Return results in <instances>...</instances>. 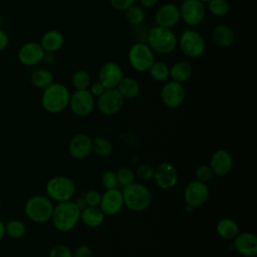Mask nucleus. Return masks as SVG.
<instances>
[{
  "label": "nucleus",
  "mask_w": 257,
  "mask_h": 257,
  "mask_svg": "<svg viewBox=\"0 0 257 257\" xmlns=\"http://www.w3.org/2000/svg\"><path fill=\"white\" fill-rule=\"evenodd\" d=\"M80 209L74 202L65 201L57 203L53 208L51 221L53 226L60 232L72 230L80 220Z\"/></svg>",
  "instance_id": "obj_1"
},
{
  "label": "nucleus",
  "mask_w": 257,
  "mask_h": 257,
  "mask_svg": "<svg viewBox=\"0 0 257 257\" xmlns=\"http://www.w3.org/2000/svg\"><path fill=\"white\" fill-rule=\"evenodd\" d=\"M70 92L68 88L59 83L52 82L43 89L41 96V104L43 108L50 113H58L63 111L69 105Z\"/></svg>",
  "instance_id": "obj_2"
},
{
  "label": "nucleus",
  "mask_w": 257,
  "mask_h": 257,
  "mask_svg": "<svg viewBox=\"0 0 257 257\" xmlns=\"http://www.w3.org/2000/svg\"><path fill=\"white\" fill-rule=\"evenodd\" d=\"M123 204L134 212H142L149 208L152 202L151 191L143 184L132 183L123 187L122 191Z\"/></svg>",
  "instance_id": "obj_3"
},
{
  "label": "nucleus",
  "mask_w": 257,
  "mask_h": 257,
  "mask_svg": "<svg viewBox=\"0 0 257 257\" xmlns=\"http://www.w3.org/2000/svg\"><path fill=\"white\" fill-rule=\"evenodd\" d=\"M147 41L151 49L160 54H169L177 46V37L172 29L158 25L148 30Z\"/></svg>",
  "instance_id": "obj_4"
},
{
  "label": "nucleus",
  "mask_w": 257,
  "mask_h": 257,
  "mask_svg": "<svg viewBox=\"0 0 257 257\" xmlns=\"http://www.w3.org/2000/svg\"><path fill=\"white\" fill-rule=\"evenodd\" d=\"M53 208L52 201L48 197L35 195L26 201L24 212L30 221L37 224H43L51 219Z\"/></svg>",
  "instance_id": "obj_5"
},
{
  "label": "nucleus",
  "mask_w": 257,
  "mask_h": 257,
  "mask_svg": "<svg viewBox=\"0 0 257 257\" xmlns=\"http://www.w3.org/2000/svg\"><path fill=\"white\" fill-rule=\"evenodd\" d=\"M45 191L51 201L60 203L69 201L74 196L75 185L68 177L56 176L47 181Z\"/></svg>",
  "instance_id": "obj_6"
},
{
  "label": "nucleus",
  "mask_w": 257,
  "mask_h": 257,
  "mask_svg": "<svg viewBox=\"0 0 257 257\" xmlns=\"http://www.w3.org/2000/svg\"><path fill=\"white\" fill-rule=\"evenodd\" d=\"M127 59L130 65L135 70L139 72H145L149 70V68L155 61L154 51L147 43L138 41L130 47Z\"/></svg>",
  "instance_id": "obj_7"
},
{
  "label": "nucleus",
  "mask_w": 257,
  "mask_h": 257,
  "mask_svg": "<svg viewBox=\"0 0 257 257\" xmlns=\"http://www.w3.org/2000/svg\"><path fill=\"white\" fill-rule=\"evenodd\" d=\"M179 45L182 52L192 58L201 56L206 48L203 36L196 30L190 28H187L182 32L179 39Z\"/></svg>",
  "instance_id": "obj_8"
},
{
  "label": "nucleus",
  "mask_w": 257,
  "mask_h": 257,
  "mask_svg": "<svg viewBox=\"0 0 257 257\" xmlns=\"http://www.w3.org/2000/svg\"><path fill=\"white\" fill-rule=\"evenodd\" d=\"M180 16L189 26H198L201 24L206 15L204 3L199 0H186L182 2Z\"/></svg>",
  "instance_id": "obj_9"
},
{
  "label": "nucleus",
  "mask_w": 257,
  "mask_h": 257,
  "mask_svg": "<svg viewBox=\"0 0 257 257\" xmlns=\"http://www.w3.org/2000/svg\"><path fill=\"white\" fill-rule=\"evenodd\" d=\"M123 97L117 88H106L101 95L97 97V108L104 115L116 113L122 106Z\"/></svg>",
  "instance_id": "obj_10"
},
{
  "label": "nucleus",
  "mask_w": 257,
  "mask_h": 257,
  "mask_svg": "<svg viewBox=\"0 0 257 257\" xmlns=\"http://www.w3.org/2000/svg\"><path fill=\"white\" fill-rule=\"evenodd\" d=\"M209 189L206 183L195 180L191 181L184 191V199L192 208L203 206L209 199Z\"/></svg>",
  "instance_id": "obj_11"
},
{
  "label": "nucleus",
  "mask_w": 257,
  "mask_h": 257,
  "mask_svg": "<svg viewBox=\"0 0 257 257\" xmlns=\"http://www.w3.org/2000/svg\"><path fill=\"white\" fill-rule=\"evenodd\" d=\"M68 106L74 114L78 116H86L94 107V97L88 89L75 90L70 94Z\"/></svg>",
  "instance_id": "obj_12"
},
{
  "label": "nucleus",
  "mask_w": 257,
  "mask_h": 257,
  "mask_svg": "<svg viewBox=\"0 0 257 257\" xmlns=\"http://www.w3.org/2000/svg\"><path fill=\"white\" fill-rule=\"evenodd\" d=\"M161 98L168 107L180 106L186 98V90L183 83L171 80L164 84L161 90Z\"/></svg>",
  "instance_id": "obj_13"
},
{
  "label": "nucleus",
  "mask_w": 257,
  "mask_h": 257,
  "mask_svg": "<svg viewBox=\"0 0 257 257\" xmlns=\"http://www.w3.org/2000/svg\"><path fill=\"white\" fill-rule=\"evenodd\" d=\"M44 52L39 42L29 41L19 48L17 57L21 64L30 67L39 64L43 60Z\"/></svg>",
  "instance_id": "obj_14"
},
{
  "label": "nucleus",
  "mask_w": 257,
  "mask_h": 257,
  "mask_svg": "<svg viewBox=\"0 0 257 257\" xmlns=\"http://www.w3.org/2000/svg\"><path fill=\"white\" fill-rule=\"evenodd\" d=\"M154 180L160 189L169 190L178 183V171L173 164L168 162L162 163L157 169H155Z\"/></svg>",
  "instance_id": "obj_15"
},
{
  "label": "nucleus",
  "mask_w": 257,
  "mask_h": 257,
  "mask_svg": "<svg viewBox=\"0 0 257 257\" xmlns=\"http://www.w3.org/2000/svg\"><path fill=\"white\" fill-rule=\"evenodd\" d=\"M123 204L122 193L114 188L106 190L102 195L99 203V208L105 216H114L120 212Z\"/></svg>",
  "instance_id": "obj_16"
},
{
  "label": "nucleus",
  "mask_w": 257,
  "mask_h": 257,
  "mask_svg": "<svg viewBox=\"0 0 257 257\" xmlns=\"http://www.w3.org/2000/svg\"><path fill=\"white\" fill-rule=\"evenodd\" d=\"M122 77L121 67L113 61L103 63L98 71V81L105 88H116Z\"/></svg>",
  "instance_id": "obj_17"
},
{
  "label": "nucleus",
  "mask_w": 257,
  "mask_h": 257,
  "mask_svg": "<svg viewBox=\"0 0 257 257\" xmlns=\"http://www.w3.org/2000/svg\"><path fill=\"white\" fill-rule=\"evenodd\" d=\"M180 9L174 3H165L158 8L155 14V22L158 26L172 28L180 21Z\"/></svg>",
  "instance_id": "obj_18"
},
{
  "label": "nucleus",
  "mask_w": 257,
  "mask_h": 257,
  "mask_svg": "<svg viewBox=\"0 0 257 257\" xmlns=\"http://www.w3.org/2000/svg\"><path fill=\"white\" fill-rule=\"evenodd\" d=\"M68 152L76 160L87 158L92 152V139L85 134L75 135L69 142Z\"/></svg>",
  "instance_id": "obj_19"
},
{
  "label": "nucleus",
  "mask_w": 257,
  "mask_h": 257,
  "mask_svg": "<svg viewBox=\"0 0 257 257\" xmlns=\"http://www.w3.org/2000/svg\"><path fill=\"white\" fill-rule=\"evenodd\" d=\"M234 248L244 257H255L257 255V238L251 232L238 233L234 238Z\"/></svg>",
  "instance_id": "obj_20"
},
{
  "label": "nucleus",
  "mask_w": 257,
  "mask_h": 257,
  "mask_svg": "<svg viewBox=\"0 0 257 257\" xmlns=\"http://www.w3.org/2000/svg\"><path fill=\"white\" fill-rule=\"evenodd\" d=\"M210 168L214 175L225 176L233 168V158L226 150L216 151L210 160Z\"/></svg>",
  "instance_id": "obj_21"
},
{
  "label": "nucleus",
  "mask_w": 257,
  "mask_h": 257,
  "mask_svg": "<svg viewBox=\"0 0 257 257\" xmlns=\"http://www.w3.org/2000/svg\"><path fill=\"white\" fill-rule=\"evenodd\" d=\"M40 45L42 46L43 50L46 52H56L58 51L64 44V36L63 34L55 29H51L46 31L41 39Z\"/></svg>",
  "instance_id": "obj_22"
},
{
  "label": "nucleus",
  "mask_w": 257,
  "mask_h": 257,
  "mask_svg": "<svg viewBox=\"0 0 257 257\" xmlns=\"http://www.w3.org/2000/svg\"><path fill=\"white\" fill-rule=\"evenodd\" d=\"M212 38L215 44H217L218 46L228 47L234 42L235 34L230 26L226 24H220L213 29Z\"/></svg>",
  "instance_id": "obj_23"
},
{
  "label": "nucleus",
  "mask_w": 257,
  "mask_h": 257,
  "mask_svg": "<svg viewBox=\"0 0 257 257\" xmlns=\"http://www.w3.org/2000/svg\"><path fill=\"white\" fill-rule=\"evenodd\" d=\"M105 215L99 207H85L80 212V220L88 227H99L104 221Z\"/></svg>",
  "instance_id": "obj_24"
},
{
  "label": "nucleus",
  "mask_w": 257,
  "mask_h": 257,
  "mask_svg": "<svg viewBox=\"0 0 257 257\" xmlns=\"http://www.w3.org/2000/svg\"><path fill=\"white\" fill-rule=\"evenodd\" d=\"M193 74L192 65L185 60L175 62L170 68V77L172 80L184 83L191 78Z\"/></svg>",
  "instance_id": "obj_25"
},
{
  "label": "nucleus",
  "mask_w": 257,
  "mask_h": 257,
  "mask_svg": "<svg viewBox=\"0 0 257 257\" xmlns=\"http://www.w3.org/2000/svg\"><path fill=\"white\" fill-rule=\"evenodd\" d=\"M116 88L123 98L131 99L139 95L141 85L139 81L134 77H122Z\"/></svg>",
  "instance_id": "obj_26"
},
{
  "label": "nucleus",
  "mask_w": 257,
  "mask_h": 257,
  "mask_svg": "<svg viewBox=\"0 0 257 257\" xmlns=\"http://www.w3.org/2000/svg\"><path fill=\"white\" fill-rule=\"evenodd\" d=\"M217 233L219 234L220 237L223 239L231 240L234 239L237 234L239 233V227L237 223L230 218H223L221 219L216 226Z\"/></svg>",
  "instance_id": "obj_27"
},
{
  "label": "nucleus",
  "mask_w": 257,
  "mask_h": 257,
  "mask_svg": "<svg viewBox=\"0 0 257 257\" xmlns=\"http://www.w3.org/2000/svg\"><path fill=\"white\" fill-rule=\"evenodd\" d=\"M30 82L32 85L39 89H44L49 86L53 81V74L46 68L35 69L30 75Z\"/></svg>",
  "instance_id": "obj_28"
},
{
  "label": "nucleus",
  "mask_w": 257,
  "mask_h": 257,
  "mask_svg": "<svg viewBox=\"0 0 257 257\" xmlns=\"http://www.w3.org/2000/svg\"><path fill=\"white\" fill-rule=\"evenodd\" d=\"M112 143L103 137H97L94 140H92V152L100 157V158H106L112 153Z\"/></svg>",
  "instance_id": "obj_29"
},
{
  "label": "nucleus",
  "mask_w": 257,
  "mask_h": 257,
  "mask_svg": "<svg viewBox=\"0 0 257 257\" xmlns=\"http://www.w3.org/2000/svg\"><path fill=\"white\" fill-rule=\"evenodd\" d=\"M148 71L156 81H165L170 77V68L163 61H154Z\"/></svg>",
  "instance_id": "obj_30"
},
{
  "label": "nucleus",
  "mask_w": 257,
  "mask_h": 257,
  "mask_svg": "<svg viewBox=\"0 0 257 257\" xmlns=\"http://www.w3.org/2000/svg\"><path fill=\"white\" fill-rule=\"evenodd\" d=\"M5 232L12 239H20L26 233V226L22 221L12 219L5 224Z\"/></svg>",
  "instance_id": "obj_31"
},
{
  "label": "nucleus",
  "mask_w": 257,
  "mask_h": 257,
  "mask_svg": "<svg viewBox=\"0 0 257 257\" xmlns=\"http://www.w3.org/2000/svg\"><path fill=\"white\" fill-rule=\"evenodd\" d=\"M125 17L130 24L133 26H139L144 22L146 12L142 6L132 5L127 10H125Z\"/></svg>",
  "instance_id": "obj_32"
},
{
  "label": "nucleus",
  "mask_w": 257,
  "mask_h": 257,
  "mask_svg": "<svg viewBox=\"0 0 257 257\" xmlns=\"http://www.w3.org/2000/svg\"><path fill=\"white\" fill-rule=\"evenodd\" d=\"M71 82L76 90L88 89L91 83V78L88 72H86L85 70H77L73 73L71 77Z\"/></svg>",
  "instance_id": "obj_33"
},
{
  "label": "nucleus",
  "mask_w": 257,
  "mask_h": 257,
  "mask_svg": "<svg viewBox=\"0 0 257 257\" xmlns=\"http://www.w3.org/2000/svg\"><path fill=\"white\" fill-rule=\"evenodd\" d=\"M208 3L209 11L218 17L224 16L229 11V3L227 0H210Z\"/></svg>",
  "instance_id": "obj_34"
},
{
  "label": "nucleus",
  "mask_w": 257,
  "mask_h": 257,
  "mask_svg": "<svg viewBox=\"0 0 257 257\" xmlns=\"http://www.w3.org/2000/svg\"><path fill=\"white\" fill-rule=\"evenodd\" d=\"M115 173H116V178H117V184H118V186H121L122 188L125 186H128L135 182V179H136L135 172L130 168L122 167V168L118 169V171Z\"/></svg>",
  "instance_id": "obj_35"
},
{
  "label": "nucleus",
  "mask_w": 257,
  "mask_h": 257,
  "mask_svg": "<svg viewBox=\"0 0 257 257\" xmlns=\"http://www.w3.org/2000/svg\"><path fill=\"white\" fill-rule=\"evenodd\" d=\"M100 181H101V185L106 190L114 189V188H116L118 186L117 178H116V173L113 172V171H110V170L105 171V172L102 173Z\"/></svg>",
  "instance_id": "obj_36"
},
{
  "label": "nucleus",
  "mask_w": 257,
  "mask_h": 257,
  "mask_svg": "<svg viewBox=\"0 0 257 257\" xmlns=\"http://www.w3.org/2000/svg\"><path fill=\"white\" fill-rule=\"evenodd\" d=\"M135 175H136L139 179H141V180L150 181V180L154 179L155 168H153L150 164H143V165H140V166L137 168V171H136Z\"/></svg>",
  "instance_id": "obj_37"
},
{
  "label": "nucleus",
  "mask_w": 257,
  "mask_h": 257,
  "mask_svg": "<svg viewBox=\"0 0 257 257\" xmlns=\"http://www.w3.org/2000/svg\"><path fill=\"white\" fill-rule=\"evenodd\" d=\"M195 176H196L198 181H201L203 183H207V182H209L213 179L214 173L212 172L210 166L201 165L196 169Z\"/></svg>",
  "instance_id": "obj_38"
},
{
  "label": "nucleus",
  "mask_w": 257,
  "mask_h": 257,
  "mask_svg": "<svg viewBox=\"0 0 257 257\" xmlns=\"http://www.w3.org/2000/svg\"><path fill=\"white\" fill-rule=\"evenodd\" d=\"M48 257H73L70 248L63 244H57L53 246L48 254Z\"/></svg>",
  "instance_id": "obj_39"
},
{
  "label": "nucleus",
  "mask_w": 257,
  "mask_h": 257,
  "mask_svg": "<svg viewBox=\"0 0 257 257\" xmlns=\"http://www.w3.org/2000/svg\"><path fill=\"white\" fill-rule=\"evenodd\" d=\"M86 205L89 207H98L101 199V195L95 191V190H89L87 191L83 196Z\"/></svg>",
  "instance_id": "obj_40"
},
{
  "label": "nucleus",
  "mask_w": 257,
  "mask_h": 257,
  "mask_svg": "<svg viewBox=\"0 0 257 257\" xmlns=\"http://www.w3.org/2000/svg\"><path fill=\"white\" fill-rule=\"evenodd\" d=\"M109 2L114 9L118 11H125L134 5L135 0H109Z\"/></svg>",
  "instance_id": "obj_41"
},
{
  "label": "nucleus",
  "mask_w": 257,
  "mask_h": 257,
  "mask_svg": "<svg viewBox=\"0 0 257 257\" xmlns=\"http://www.w3.org/2000/svg\"><path fill=\"white\" fill-rule=\"evenodd\" d=\"M72 255L73 257H92V250L86 245H80L72 252Z\"/></svg>",
  "instance_id": "obj_42"
},
{
  "label": "nucleus",
  "mask_w": 257,
  "mask_h": 257,
  "mask_svg": "<svg viewBox=\"0 0 257 257\" xmlns=\"http://www.w3.org/2000/svg\"><path fill=\"white\" fill-rule=\"evenodd\" d=\"M90 93L93 95V97H98L99 95L102 94V92L106 89L99 81H96L94 83H92L89 87H88Z\"/></svg>",
  "instance_id": "obj_43"
},
{
  "label": "nucleus",
  "mask_w": 257,
  "mask_h": 257,
  "mask_svg": "<svg viewBox=\"0 0 257 257\" xmlns=\"http://www.w3.org/2000/svg\"><path fill=\"white\" fill-rule=\"evenodd\" d=\"M9 44L8 34L0 27V52L5 50Z\"/></svg>",
  "instance_id": "obj_44"
},
{
  "label": "nucleus",
  "mask_w": 257,
  "mask_h": 257,
  "mask_svg": "<svg viewBox=\"0 0 257 257\" xmlns=\"http://www.w3.org/2000/svg\"><path fill=\"white\" fill-rule=\"evenodd\" d=\"M140 3L143 8L151 9L157 5L158 0H140Z\"/></svg>",
  "instance_id": "obj_45"
},
{
  "label": "nucleus",
  "mask_w": 257,
  "mask_h": 257,
  "mask_svg": "<svg viewBox=\"0 0 257 257\" xmlns=\"http://www.w3.org/2000/svg\"><path fill=\"white\" fill-rule=\"evenodd\" d=\"M55 60V56H54V52H44V56H43V60L45 62L48 63H52Z\"/></svg>",
  "instance_id": "obj_46"
},
{
  "label": "nucleus",
  "mask_w": 257,
  "mask_h": 257,
  "mask_svg": "<svg viewBox=\"0 0 257 257\" xmlns=\"http://www.w3.org/2000/svg\"><path fill=\"white\" fill-rule=\"evenodd\" d=\"M74 203H75V205L80 209V211L83 210L85 207H87L86 202H85V200H84L83 197H82V198H78Z\"/></svg>",
  "instance_id": "obj_47"
},
{
  "label": "nucleus",
  "mask_w": 257,
  "mask_h": 257,
  "mask_svg": "<svg viewBox=\"0 0 257 257\" xmlns=\"http://www.w3.org/2000/svg\"><path fill=\"white\" fill-rule=\"evenodd\" d=\"M6 232H5V223L0 220V241L5 237Z\"/></svg>",
  "instance_id": "obj_48"
},
{
  "label": "nucleus",
  "mask_w": 257,
  "mask_h": 257,
  "mask_svg": "<svg viewBox=\"0 0 257 257\" xmlns=\"http://www.w3.org/2000/svg\"><path fill=\"white\" fill-rule=\"evenodd\" d=\"M2 22H3V18H2V15L0 14V27H1V25H2Z\"/></svg>",
  "instance_id": "obj_49"
},
{
  "label": "nucleus",
  "mask_w": 257,
  "mask_h": 257,
  "mask_svg": "<svg viewBox=\"0 0 257 257\" xmlns=\"http://www.w3.org/2000/svg\"><path fill=\"white\" fill-rule=\"evenodd\" d=\"M199 1H201V2H203V3H205V2H209L210 0H199Z\"/></svg>",
  "instance_id": "obj_50"
},
{
  "label": "nucleus",
  "mask_w": 257,
  "mask_h": 257,
  "mask_svg": "<svg viewBox=\"0 0 257 257\" xmlns=\"http://www.w3.org/2000/svg\"><path fill=\"white\" fill-rule=\"evenodd\" d=\"M0 209H1V199H0Z\"/></svg>",
  "instance_id": "obj_51"
},
{
  "label": "nucleus",
  "mask_w": 257,
  "mask_h": 257,
  "mask_svg": "<svg viewBox=\"0 0 257 257\" xmlns=\"http://www.w3.org/2000/svg\"><path fill=\"white\" fill-rule=\"evenodd\" d=\"M183 1H186V0H182V2H183Z\"/></svg>",
  "instance_id": "obj_52"
}]
</instances>
